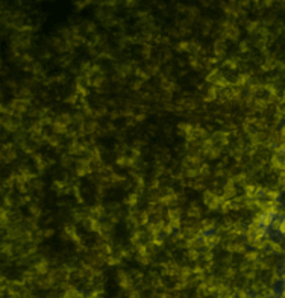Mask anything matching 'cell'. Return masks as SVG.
<instances>
[{"label": "cell", "instance_id": "1", "mask_svg": "<svg viewBox=\"0 0 285 298\" xmlns=\"http://www.w3.org/2000/svg\"><path fill=\"white\" fill-rule=\"evenodd\" d=\"M205 203H206V206L208 207H211V209H217V207H220L221 204H223V198L220 197V195H215V194H209L206 192L205 194Z\"/></svg>", "mask_w": 285, "mask_h": 298}]
</instances>
